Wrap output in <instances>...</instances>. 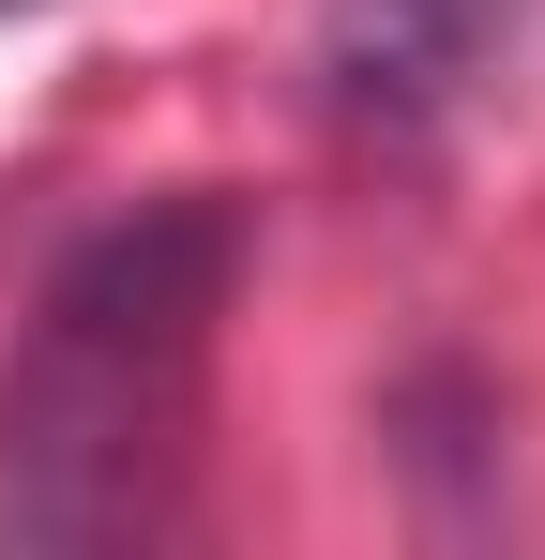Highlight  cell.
I'll return each instance as SVG.
<instances>
[{
  "label": "cell",
  "mask_w": 545,
  "mask_h": 560,
  "mask_svg": "<svg viewBox=\"0 0 545 560\" xmlns=\"http://www.w3.org/2000/svg\"><path fill=\"white\" fill-rule=\"evenodd\" d=\"M515 15L531 0H334V106L379 121V137H409V121H440L454 92H485V61L515 46Z\"/></svg>",
  "instance_id": "7a4b0ae2"
},
{
  "label": "cell",
  "mask_w": 545,
  "mask_h": 560,
  "mask_svg": "<svg viewBox=\"0 0 545 560\" xmlns=\"http://www.w3.org/2000/svg\"><path fill=\"white\" fill-rule=\"evenodd\" d=\"M0 15H15V0H0Z\"/></svg>",
  "instance_id": "3957f363"
},
{
  "label": "cell",
  "mask_w": 545,
  "mask_h": 560,
  "mask_svg": "<svg viewBox=\"0 0 545 560\" xmlns=\"http://www.w3.org/2000/svg\"><path fill=\"white\" fill-rule=\"evenodd\" d=\"M228 288H243V212L197 183L106 212L46 273V303L0 349V546L106 560V546H167L197 515Z\"/></svg>",
  "instance_id": "6da1fadb"
}]
</instances>
